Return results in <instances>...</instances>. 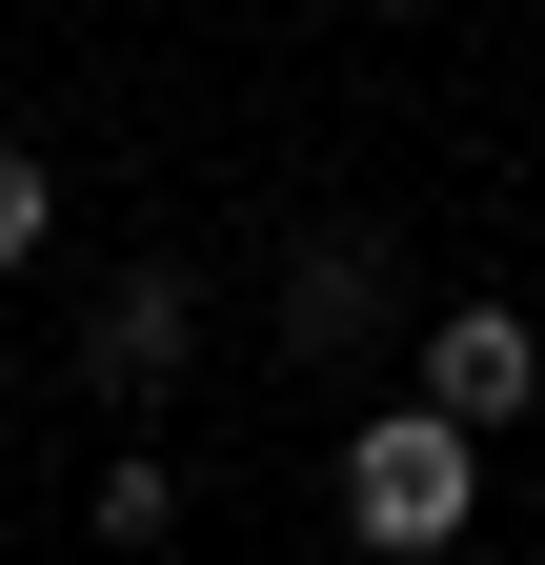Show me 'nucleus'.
I'll return each instance as SVG.
<instances>
[{"instance_id": "obj_4", "label": "nucleus", "mask_w": 545, "mask_h": 565, "mask_svg": "<svg viewBox=\"0 0 545 565\" xmlns=\"http://www.w3.org/2000/svg\"><path fill=\"white\" fill-rule=\"evenodd\" d=\"M364 303H384V263H364V243H303V263H284V343H344Z\"/></svg>"}, {"instance_id": "obj_5", "label": "nucleus", "mask_w": 545, "mask_h": 565, "mask_svg": "<svg viewBox=\"0 0 545 565\" xmlns=\"http://www.w3.org/2000/svg\"><path fill=\"white\" fill-rule=\"evenodd\" d=\"M162 525H182V465L121 445V465H101V545H162Z\"/></svg>"}, {"instance_id": "obj_7", "label": "nucleus", "mask_w": 545, "mask_h": 565, "mask_svg": "<svg viewBox=\"0 0 545 565\" xmlns=\"http://www.w3.org/2000/svg\"><path fill=\"white\" fill-rule=\"evenodd\" d=\"M0 424H21V384H0Z\"/></svg>"}, {"instance_id": "obj_2", "label": "nucleus", "mask_w": 545, "mask_h": 565, "mask_svg": "<svg viewBox=\"0 0 545 565\" xmlns=\"http://www.w3.org/2000/svg\"><path fill=\"white\" fill-rule=\"evenodd\" d=\"M425 404L525 424V404H545V323H525V303H445V323H425Z\"/></svg>"}, {"instance_id": "obj_1", "label": "nucleus", "mask_w": 545, "mask_h": 565, "mask_svg": "<svg viewBox=\"0 0 545 565\" xmlns=\"http://www.w3.org/2000/svg\"><path fill=\"white\" fill-rule=\"evenodd\" d=\"M464 505H485V424H464V404L344 424V525H364L384 565H445V545H464Z\"/></svg>"}, {"instance_id": "obj_3", "label": "nucleus", "mask_w": 545, "mask_h": 565, "mask_svg": "<svg viewBox=\"0 0 545 565\" xmlns=\"http://www.w3.org/2000/svg\"><path fill=\"white\" fill-rule=\"evenodd\" d=\"M182 323H202V303H182V282H162V263H142V282H121V303H101V343H82V364H101V384H121V404H142V384H162V364H182Z\"/></svg>"}, {"instance_id": "obj_6", "label": "nucleus", "mask_w": 545, "mask_h": 565, "mask_svg": "<svg viewBox=\"0 0 545 565\" xmlns=\"http://www.w3.org/2000/svg\"><path fill=\"white\" fill-rule=\"evenodd\" d=\"M61 243V162H41V141H0V263H41Z\"/></svg>"}]
</instances>
